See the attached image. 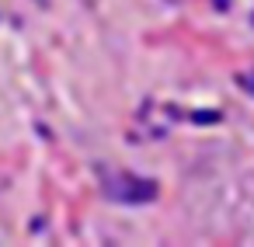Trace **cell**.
<instances>
[{"label": "cell", "mask_w": 254, "mask_h": 247, "mask_svg": "<svg viewBox=\"0 0 254 247\" xmlns=\"http://www.w3.org/2000/svg\"><path fill=\"white\" fill-rule=\"evenodd\" d=\"M108 195H112L115 202H150V198H157V185H153V181H143V178L119 174V178L108 185Z\"/></svg>", "instance_id": "1"}]
</instances>
